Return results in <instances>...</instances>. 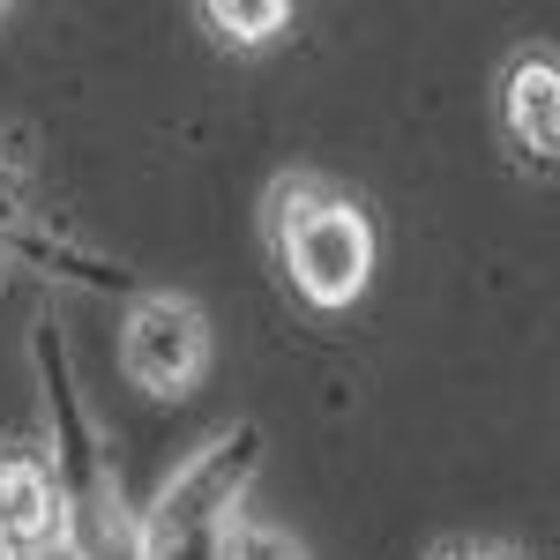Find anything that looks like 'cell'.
<instances>
[{"mask_svg": "<svg viewBox=\"0 0 560 560\" xmlns=\"http://www.w3.org/2000/svg\"><path fill=\"white\" fill-rule=\"evenodd\" d=\"M277 247H284L292 284H300L322 314L351 306L366 292V277H374V224L351 210V202H337V195H322V202H306V210L284 217Z\"/></svg>", "mask_w": 560, "mask_h": 560, "instance_id": "6da1fadb", "label": "cell"}, {"mask_svg": "<svg viewBox=\"0 0 560 560\" xmlns=\"http://www.w3.org/2000/svg\"><path fill=\"white\" fill-rule=\"evenodd\" d=\"M120 366L135 388L150 396H187L210 366V329L187 300H142L128 314V337H120Z\"/></svg>", "mask_w": 560, "mask_h": 560, "instance_id": "7a4b0ae2", "label": "cell"}, {"mask_svg": "<svg viewBox=\"0 0 560 560\" xmlns=\"http://www.w3.org/2000/svg\"><path fill=\"white\" fill-rule=\"evenodd\" d=\"M509 135H516L530 158H553V142H560V75H553L546 52L516 60V75H509Z\"/></svg>", "mask_w": 560, "mask_h": 560, "instance_id": "3957f363", "label": "cell"}, {"mask_svg": "<svg viewBox=\"0 0 560 560\" xmlns=\"http://www.w3.org/2000/svg\"><path fill=\"white\" fill-rule=\"evenodd\" d=\"M0 530L31 553V546H60V493L38 464H0Z\"/></svg>", "mask_w": 560, "mask_h": 560, "instance_id": "277c9868", "label": "cell"}, {"mask_svg": "<svg viewBox=\"0 0 560 560\" xmlns=\"http://www.w3.org/2000/svg\"><path fill=\"white\" fill-rule=\"evenodd\" d=\"M202 15H210L232 45H261V38H277V31L292 23V8H284V0H210Z\"/></svg>", "mask_w": 560, "mask_h": 560, "instance_id": "5b68a950", "label": "cell"}, {"mask_svg": "<svg viewBox=\"0 0 560 560\" xmlns=\"http://www.w3.org/2000/svg\"><path fill=\"white\" fill-rule=\"evenodd\" d=\"M0 560H23V546H15V538H8V530H0Z\"/></svg>", "mask_w": 560, "mask_h": 560, "instance_id": "8992f818", "label": "cell"}]
</instances>
